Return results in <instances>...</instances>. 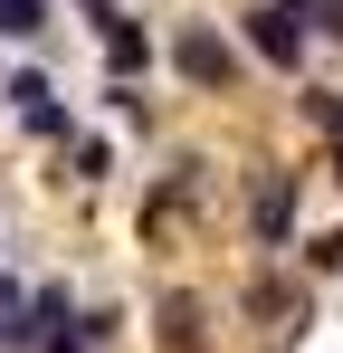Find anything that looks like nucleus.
Segmentation results:
<instances>
[{
  "instance_id": "1",
  "label": "nucleus",
  "mask_w": 343,
  "mask_h": 353,
  "mask_svg": "<svg viewBox=\"0 0 343 353\" xmlns=\"http://www.w3.org/2000/svg\"><path fill=\"white\" fill-rule=\"evenodd\" d=\"M172 67H181L191 86H210V96H229V86H238V48H229L210 19H191V29L172 39Z\"/></svg>"
},
{
  "instance_id": "2",
  "label": "nucleus",
  "mask_w": 343,
  "mask_h": 353,
  "mask_svg": "<svg viewBox=\"0 0 343 353\" xmlns=\"http://www.w3.org/2000/svg\"><path fill=\"white\" fill-rule=\"evenodd\" d=\"M238 39H248V58H267V67H305V19L277 10V0H267V10H248V19H238Z\"/></svg>"
},
{
  "instance_id": "3",
  "label": "nucleus",
  "mask_w": 343,
  "mask_h": 353,
  "mask_svg": "<svg viewBox=\"0 0 343 353\" xmlns=\"http://www.w3.org/2000/svg\"><path fill=\"white\" fill-rule=\"evenodd\" d=\"M10 105H19V124L29 134H48V143H67L76 124H67V105H57V86H48V67H19L10 77Z\"/></svg>"
},
{
  "instance_id": "4",
  "label": "nucleus",
  "mask_w": 343,
  "mask_h": 353,
  "mask_svg": "<svg viewBox=\"0 0 343 353\" xmlns=\"http://www.w3.org/2000/svg\"><path fill=\"white\" fill-rule=\"evenodd\" d=\"M248 230H258V248H286V239H295V172H267V181H258Z\"/></svg>"
},
{
  "instance_id": "5",
  "label": "nucleus",
  "mask_w": 343,
  "mask_h": 353,
  "mask_svg": "<svg viewBox=\"0 0 343 353\" xmlns=\"http://www.w3.org/2000/svg\"><path fill=\"white\" fill-rule=\"evenodd\" d=\"M67 325H76L67 287H39V296H19V325H10V334H19V344H48V334H67Z\"/></svg>"
},
{
  "instance_id": "6",
  "label": "nucleus",
  "mask_w": 343,
  "mask_h": 353,
  "mask_svg": "<svg viewBox=\"0 0 343 353\" xmlns=\"http://www.w3.org/2000/svg\"><path fill=\"white\" fill-rule=\"evenodd\" d=\"M143 58H153V39L134 19H105V77H143Z\"/></svg>"
},
{
  "instance_id": "7",
  "label": "nucleus",
  "mask_w": 343,
  "mask_h": 353,
  "mask_svg": "<svg viewBox=\"0 0 343 353\" xmlns=\"http://www.w3.org/2000/svg\"><path fill=\"white\" fill-rule=\"evenodd\" d=\"M163 353H200V305H191V296L163 305Z\"/></svg>"
},
{
  "instance_id": "8",
  "label": "nucleus",
  "mask_w": 343,
  "mask_h": 353,
  "mask_svg": "<svg viewBox=\"0 0 343 353\" xmlns=\"http://www.w3.org/2000/svg\"><path fill=\"white\" fill-rule=\"evenodd\" d=\"M48 29V0H0V39H39Z\"/></svg>"
},
{
  "instance_id": "9",
  "label": "nucleus",
  "mask_w": 343,
  "mask_h": 353,
  "mask_svg": "<svg viewBox=\"0 0 343 353\" xmlns=\"http://www.w3.org/2000/svg\"><path fill=\"white\" fill-rule=\"evenodd\" d=\"M305 268H315V277H334V268H343V230H324V239H305Z\"/></svg>"
},
{
  "instance_id": "10",
  "label": "nucleus",
  "mask_w": 343,
  "mask_h": 353,
  "mask_svg": "<svg viewBox=\"0 0 343 353\" xmlns=\"http://www.w3.org/2000/svg\"><path fill=\"white\" fill-rule=\"evenodd\" d=\"M67 153H76V172H86V181H96V172H105V163H114V153H105V143H96V134H67Z\"/></svg>"
},
{
  "instance_id": "11",
  "label": "nucleus",
  "mask_w": 343,
  "mask_h": 353,
  "mask_svg": "<svg viewBox=\"0 0 343 353\" xmlns=\"http://www.w3.org/2000/svg\"><path fill=\"white\" fill-rule=\"evenodd\" d=\"M39 353H86V344H76V334H48V344H39Z\"/></svg>"
},
{
  "instance_id": "12",
  "label": "nucleus",
  "mask_w": 343,
  "mask_h": 353,
  "mask_svg": "<svg viewBox=\"0 0 343 353\" xmlns=\"http://www.w3.org/2000/svg\"><path fill=\"white\" fill-rule=\"evenodd\" d=\"M0 315H19V287H10V277H0Z\"/></svg>"
},
{
  "instance_id": "13",
  "label": "nucleus",
  "mask_w": 343,
  "mask_h": 353,
  "mask_svg": "<svg viewBox=\"0 0 343 353\" xmlns=\"http://www.w3.org/2000/svg\"><path fill=\"white\" fill-rule=\"evenodd\" d=\"M86 19H96V29H105V19H114V0H86Z\"/></svg>"
}]
</instances>
